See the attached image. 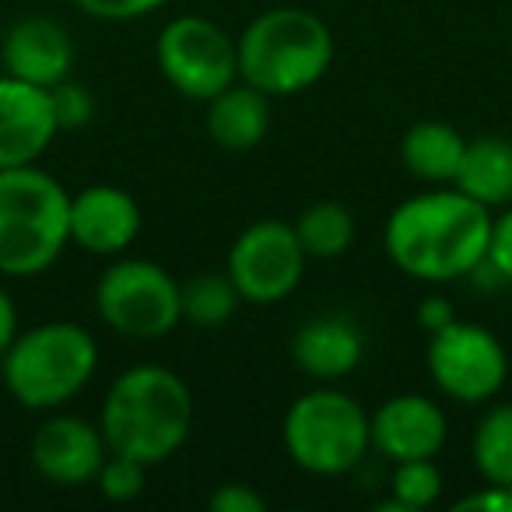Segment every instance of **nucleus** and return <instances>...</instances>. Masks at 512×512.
I'll return each instance as SVG.
<instances>
[{
	"label": "nucleus",
	"mask_w": 512,
	"mask_h": 512,
	"mask_svg": "<svg viewBox=\"0 0 512 512\" xmlns=\"http://www.w3.org/2000/svg\"><path fill=\"white\" fill-rule=\"evenodd\" d=\"M491 207L456 186H432L397 204L386 218L383 246L397 271L428 285L470 278L484 267Z\"/></svg>",
	"instance_id": "obj_1"
},
{
	"label": "nucleus",
	"mask_w": 512,
	"mask_h": 512,
	"mask_svg": "<svg viewBox=\"0 0 512 512\" xmlns=\"http://www.w3.org/2000/svg\"><path fill=\"white\" fill-rule=\"evenodd\" d=\"M99 428L109 453L155 467L176 456L193 428V397L183 376L165 365H130L102 400Z\"/></svg>",
	"instance_id": "obj_2"
},
{
	"label": "nucleus",
	"mask_w": 512,
	"mask_h": 512,
	"mask_svg": "<svg viewBox=\"0 0 512 512\" xmlns=\"http://www.w3.org/2000/svg\"><path fill=\"white\" fill-rule=\"evenodd\" d=\"M239 78L267 99L302 95L334 64V32L306 8H271L235 39Z\"/></svg>",
	"instance_id": "obj_3"
},
{
	"label": "nucleus",
	"mask_w": 512,
	"mask_h": 512,
	"mask_svg": "<svg viewBox=\"0 0 512 512\" xmlns=\"http://www.w3.org/2000/svg\"><path fill=\"white\" fill-rule=\"evenodd\" d=\"M71 246V193L39 165L0 169V274L36 278Z\"/></svg>",
	"instance_id": "obj_4"
},
{
	"label": "nucleus",
	"mask_w": 512,
	"mask_h": 512,
	"mask_svg": "<svg viewBox=\"0 0 512 512\" xmlns=\"http://www.w3.org/2000/svg\"><path fill=\"white\" fill-rule=\"evenodd\" d=\"M99 369V344L81 323L53 320L15 337L0 358V379L25 411H57Z\"/></svg>",
	"instance_id": "obj_5"
},
{
	"label": "nucleus",
	"mask_w": 512,
	"mask_h": 512,
	"mask_svg": "<svg viewBox=\"0 0 512 512\" xmlns=\"http://www.w3.org/2000/svg\"><path fill=\"white\" fill-rule=\"evenodd\" d=\"M281 439L295 467L316 477H337L355 470L365 460L369 439V414L355 397L323 383L292 400L285 414Z\"/></svg>",
	"instance_id": "obj_6"
},
{
	"label": "nucleus",
	"mask_w": 512,
	"mask_h": 512,
	"mask_svg": "<svg viewBox=\"0 0 512 512\" xmlns=\"http://www.w3.org/2000/svg\"><path fill=\"white\" fill-rule=\"evenodd\" d=\"M95 309L109 330L134 341H155L183 323L179 281L162 264L141 256H123L102 271Z\"/></svg>",
	"instance_id": "obj_7"
},
{
	"label": "nucleus",
	"mask_w": 512,
	"mask_h": 512,
	"mask_svg": "<svg viewBox=\"0 0 512 512\" xmlns=\"http://www.w3.org/2000/svg\"><path fill=\"white\" fill-rule=\"evenodd\" d=\"M162 78L190 102H211L239 78L235 39L218 22L200 15H179L162 29L155 43Z\"/></svg>",
	"instance_id": "obj_8"
},
{
	"label": "nucleus",
	"mask_w": 512,
	"mask_h": 512,
	"mask_svg": "<svg viewBox=\"0 0 512 512\" xmlns=\"http://www.w3.org/2000/svg\"><path fill=\"white\" fill-rule=\"evenodd\" d=\"M306 264L309 256L302 249L299 235H295V225L264 218L235 235L232 249H228L225 274L239 288L242 302L274 306L302 285Z\"/></svg>",
	"instance_id": "obj_9"
},
{
	"label": "nucleus",
	"mask_w": 512,
	"mask_h": 512,
	"mask_svg": "<svg viewBox=\"0 0 512 512\" xmlns=\"http://www.w3.org/2000/svg\"><path fill=\"white\" fill-rule=\"evenodd\" d=\"M428 372L439 393L456 404H484L498 397L509 379V355L491 330L453 320L435 330L425 351Z\"/></svg>",
	"instance_id": "obj_10"
},
{
	"label": "nucleus",
	"mask_w": 512,
	"mask_h": 512,
	"mask_svg": "<svg viewBox=\"0 0 512 512\" xmlns=\"http://www.w3.org/2000/svg\"><path fill=\"white\" fill-rule=\"evenodd\" d=\"M60 134L53 92L0 74V169L36 165Z\"/></svg>",
	"instance_id": "obj_11"
},
{
	"label": "nucleus",
	"mask_w": 512,
	"mask_h": 512,
	"mask_svg": "<svg viewBox=\"0 0 512 512\" xmlns=\"http://www.w3.org/2000/svg\"><path fill=\"white\" fill-rule=\"evenodd\" d=\"M32 467L57 488H81L95 481L109 456V442L99 425L74 414H53L32 435Z\"/></svg>",
	"instance_id": "obj_12"
},
{
	"label": "nucleus",
	"mask_w": 512,
	"mask_h": 512,
	"mask_svg": "<svg viewBox=\"0 0 512 512\" xmlns=\"http://www.w3.org/2000/svg\"><path fill=\"white\" fill-rule=\"evenodd\" d=\"M446 411L421 393H400L376 407L369 418V439L379 456L400 460H435L446 446Z\"/></svg>",
	"instance_id": "obj_13"
},
{
	"label": "nucleus",
	"mask_w": 512,
	"mask_h": 512,
	"mask_svg": "<svg viewBox=\"0 0 512 512\" xmlns=\"http://www.w3.org/2000/svg\"><path fill=\"white\" fill-rule=\"evenodd\" d=\"M141 204L120 186H88L71 197V242L95 256H120L141 235Z\"/></svg>",
	"instance_id": "obj_14"
},
{
	"label": "nucleus",
	"mask_w": 512,
	"mask_h": 512,
	"mask_svg": "<svg viewBox=\"0 0 512 512\" xmlns=\"http://www.w3.org/2000/svg\"><path fill=\"white\" fill-rule=\"evenodd\" d=\"M0 64L11 78L32 81V85L53 88L71 78L74 43L67 29L53 18L32 15L15 22L0 43Z\"/></svg>",
	"instance_id": "obj_15"
},
{
	"label": "nucleus",
	"mask_w": 512,
	"mask_h": 512,
	"mask_svg": "<svg viewBox=\"0 0 512 512\" xmlns=\"http://www.w3.org/2000/svg\"><path fill=\"white\" fill-rule=\"evenodd\" d=\"M365 358V337L348 316H316L302 323L292 337V362L299 365L302 376L316 383H337L351 376Z\"/></svg>",
	"instance_id": "obj_16"
},
{
	"label": "nucleus",
	"mask_w": 512,
	"mask_h": 512,
	"mask_svg": "<svg viewBox=\"0 0 512 512\" xmlns=\"http://www.w3.org/2000/svg\"><path fill=\"white\" fill-rule=\"evenodd\" d=\"M207 137L218 144L221 151L232 155H246V151L260 148L271 130V99L264 92H256L253 85H228L207 102Z\"/></svg>",
	"instance_id": "obj_17"
},
{
	"label": "nucleus",
	"mask_w": 512,
	"mask_h": 512,
	"mask_svg": "<svg viewBox=\"0 0 512 512\" xmlns=\"http://www.w3.org/2000/svg\"><path fill=\"white\" fill-rule=\"evenodd\" d=\"M463 151H467V137L442 120L414 123L400 141L404 169L425 186H453Z\"/></svg>",
	"instance_id": "obj_18"
},
{
	"label": "nucleus",
	"mask_w": 512,
	"mask_h": 512,
	"mask_svg": "<svg viewBox=\"0 0 512 512\" xmlns=\"http://www.w3.org/2000/svg\"><path fill=\"white\" fill-rule=\"evenodd\" d=\"M456 190L474 197L484 207L512 204V141L509 137H477L467 141L460 172L453 179Z\"/></svg>",
	"instance_id": "obj_19"
},
{
	"label": "nucleus",
	"mask_w": 512,
	"mask_h": 512,
	"mask_svg": "<svg viewBox=\"0 0 512 512\" xmlns=\"http://www.w3.org/2000/svg\"><path fill=\"white\" fill-rule=\"evenodd\" d=\"M355 214L337 200H316L295 218V235L309 260H337L355 242Z\"/></svg>",
	"instance_id": "obj_20"
},
{
	"label": "nucleus",
	"mask_w": 512,
	"mask_h": 512,
	"mask_svg": "<svg viewBox=\"0 0 512 512\" xmlns=\"http://www.w3.org/2000/svg\"><path fill=\"white\" fill-rule=\"evenodd\" d=\"M179 306H183V323L218 330L239 313L242 295L228 274H197L179 285Z\"/></svg>",
	"instance_id": "obj_21"
},
{
	"label": "nucleus",
	"mask_w": 512,
	"mask_h": 512,
	"mask_svg": "<svg viewBox=\"0 0 512 512\" xmlns=\"http://www.w3.org/2000/svg\"><path fill=\"white\" fill-rule=\"evenodd\" d=\"M470 456L484 481L512 488V404H495L484 411L470 439Z\"/></svg>",
	"instance_id": "obj_22"
},
{
	"label": "nucleus",
	"mask_w": 512,
	"mask_h": 512,
	"mask_svg": "<svg viewBox=\"0 0 512 512\" xmlns=\"http://www.w3.org/2000/svg\"><path fill=\"white\" fill-rule=\"evenodd\" d=\"M442 498V474L435 460H400L390 474V502H379V512H421Z\"/></svg>",
	"instance_id": "obj_23"
},
{
	"label": "nucleus",
	"mask_w": 512,
	"mask_h": 512,
	"mask_svg": "<svg viewBox=\"0 0 512 512\" xmlns=\"http://www.w3.org/2000/svg\"><path fill=\"white\" fill-rule=\"evenodd\" d=\"M144 474H148L144 463L130 460V456H123V453H109L99 470V477H95V484H99L106 502L123 505V502H134V498L144 491Z\"/></svg>",
	"instance_id": "obj_24"
},
{
	"label": "nucleus",
	"mask_w": 512,
	"mask_h": 512,
	"mask_svg": "<svg viewBox=\"0 0 512 512\" xmlns=\"http://www.w3.org/2000/svg\"><path fill=\"white\" fill-rule=\"evenodd\" d=\"M71 4L99 22H134V18L162 11L169 0H71Z\"/></svg>",
	"instance_id": "obj_25"
},
{
	"label": "nucleus",
	"mask_w": 512,
	"mask_h": 512,
	"mask_svg": "<svg viewBox=\"0 0 512 512\" xmlns=\"http://www.w3.org/2000/svg\"><path fill=\"white\" fill-rule=\"evenodd\" d=\"M53 92V106H57V120H60V130H78L85 123H92V95L85 92L81 85L74 81H60V85L50 88Z\"/></svg>",
	"instance_id": "obj_26"
},
{
	"label": "nucleus",
	"mask_w": 512,
	"mask_h": 512,
	"mask_svg": "<svg viewBox=\"0 0 512 512\" xmlns=\"http://www.w3.org/2000/svg\"><path fill=\"white\" fill-rule=\"evenodd\" d=\"M484 264L495 271L498 281L512 285V207H505L498 218H491V235H488V256Z\"/></svg>",
	"instance_id": "obj_27"
},
{
	"label": "nucleus",
	"mask_w": 512,
	"mask_h": 512,
	"mask_svg": "<svg viewBox=\"0 0 512 512\" xmlns=\"http://www.w3.org/2000/svg\"><path fill=\"white\" fill-rule=\"evenodd\" d=\"M207 505H211V512H267V498L242 481L218 484L211 491V498H207Z\"/></svg>",
	"instance_id": "obj_28"
},
{
	"label": "nucleus",
	"mask_w": 512,
	"mask_h": 512,
	"mask_svg": "<svg viewBox=\"0 0 512 512\" xmlns=\"http://www.w3.org/2000/svg\"><path fill=\"white\" fill-rule=\"evenodd\" d=\"M456 512H512V488L509 484H488V488L463 495L453 505Z\"/></svg>",
	"instance_id": "obj_29"
},
{
	"label": "nucleus",
	"mask_w": 512,
	"mask_h": 512,
	"mask_svg": "<svg viewBox=\"0 0 512 512\" xmlns=\"http://www.w3.org/2000/svg\"><path fill=\"white\" fill-rule=\"evenodd\" d=\"M453 320H456V309H453V302H449L446 295L432 292V295H425V299H421V306H418V323L428 330V334H435V330L449 327Z\"/></svg>",
	"instance_id": "obj_30"
},
{
	"label": "nucleus",
	"mask_w": 512,
	"mask_h": 512,
	"mask_svg": "<svg viewBox=\"0 0 512 512\" xmlns=\"http://www.w3.org/2000/svg\"><path fill=\"white\" fill-rule=\"evenodd\" d=\"M18 337V309H15V299L8 295V288H0V358L4 351L15 344Z\"/></svg>",
	"instance_id": "obj_31"
}]
</instances>
